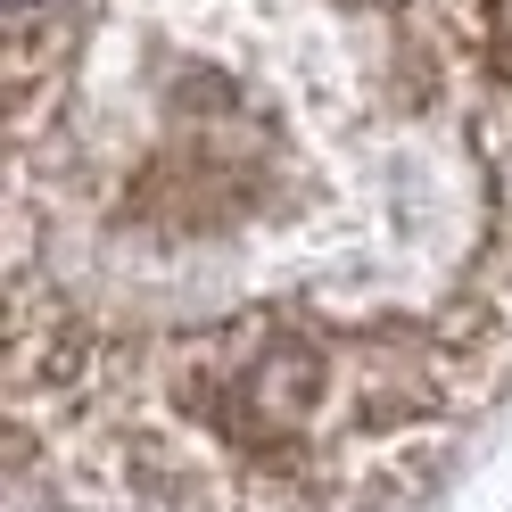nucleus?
Masks as SVG:
<instances>
[{
  "label": "nucleus",
  "mask_w": 512,
  "mask_h": 512,
  "mask_svg": "<svg viewBox=\"0 0 512 512\" xmlns=\"http://www.w3.org/2000/svg\"><path fill=\"white\" fill-rule=\"evenodd\" d=\"M9 463L75 512H413L512 397V0H0Z\"/></svg>",
  "instance_id": "1"
}]
</instances>
